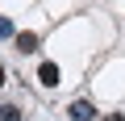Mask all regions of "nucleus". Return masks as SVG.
<instances>
[{"instance_id": "f257e3e1", "label": "nucleus", "mask_w": 125, "mask_h": 121, "mask_svg": "<svg viewBox=\"0 0 125 121\" xmlns=\"http://www.w3.org/2000/svg\"><path fill=\"white\" fill-rule=\"evenodd\" d=\"M67 117L71 121H96V109H92V100H71Z\"/></svg>"}, {"instance_id": "f03ea898", "label": "nucleus", "mask_w": 125, "mask_h": 121, "mask_svg": "<svg viewBox=\"0 0 125 121\" xmlns=\"http://www.w3.org/2000/svg\"><path fill=\"white\" fill-rule=\"evenodd\" d=\"M38 79H42L46 88H58V79H62V71H58L54 63H42V67H38Z\"/></svg>"}, {"instance_id": "7ed1b4c3", "label": "nucleus", "mask_w": 125, "mask_h": 121, "mask_svg": "<svg viewBox=\"0 0 125 121\" xmlns=\"http://www.w3.org/2000/svg\"><path fill=\"white\" fill-rule=\"evenodd\" d=\"M38 46H42V42H38V33H29V29H25V33H17V50H21V54H33Z\"/></svg>"}, {"instance_id": "20e7f679", "label": "nucleus", "mask_w": 125, "mask_h": 121, "mask_svg": "<svg viewBox=\"0 0 125 121\" xmlns=\"http://www.w3.org/2000/svg\"><path fill=\"white\" fill-rule=\"evenodd\" d=\"M0 121H21V109L17 104H0Z\"/></svg>"}, {"instance_id": "39448f33", "label": "nucleus", "mask_w": 125, "mask_h": 121, "mask_svg": "<svg viewBox=\"0 0 125 121\" xmlns=\"http://www.w3.org/2000/svg\"><path fill=\"white\" fill-rule=\"evenodd\" d=\"M0 38H13V21L9 17H0Z\"/></svg>"}, {"instance_id": "423d86ee", "label": "nucleus", "mask_w": 125, "mask_h": 121, "mask_svg": "<svg viewBox=\"0 0 125 121\" xmlns=\"http://www.w3.org/2000/svg\"><path fill=\"white\" fill-rule=\"evenodd\" d=\"M104 121H125V117H121V113H113V117H104Z\"/></svg>"}, {"instance_id": "0eeeda50", "label": "nucleus", "mask_w": 125, "mask_h": 121, "mask_svg": "<svg viewBox=\"0 0 125 121\" xmlns=\"http://www.w3.org/2000/svg\"><path fill=\"white\" fill-rule=\"evenodd\" d=\"M0 88H4V67H0Z\"/></svg>"}]
</instances>
